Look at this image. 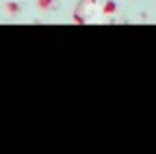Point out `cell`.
Here are the masks:
<instances>
[{"instance_id": "6da1fadb", "label": "cell", "mask_w": 156, "mask_h": 154, "mask_svg": "<svg viewBox=\"0 0 156 154\" xmlns=\"http://www.w3.org/2000/svg\"><path fill=\"white\" fill-rule=\"evenodd\" d=\"M4 10H6L8 16H20L22 14V4L16 2V0H8V2H4Z\"/></svg>"}, {"instance_id": "7a4b0ae2", "label": "cell", "mask_w": 156, "mask_h": 154, "mask_svg": "<svg viewBox=\"0 0 156 154\" xmlns=\"http://www.w3.org/2000/svg\"><path fill=\"white\" fill-rule=\"evenodd\" d=\"M117 2L115 0H105L104 2V6H101V14L104 16H113V14H117Z\"/></svg>"}, {"instance_id": "3957f363", "label": "cell", "mask_w": 156, "mask_h": 154, "mask_svg": "<svg viewBox=\"0 0 156 154\" xmlns=\"http://www.w3.org/2000/svg\"><path fill=\"white\" fill-rule=\"evenodd\" d=\"M37 8L41 12H49L55 8V0H37Z\"/></svg>"}, {"instance_id": "277c9868", "label": "cell", "mask_w": 156, "mask_h": 154, "mask_svg": "<svg viewBox=\"0 0 156 154\" xmlns=\"http://www.w3.org/2000/svg\"><path fill=\"white\" fill-rule=\"evenodd\" d=\"M72 22H74V23H80V26H82V23H86V22H88V18H86V16H82V12H80V10H76L74 14H72Z\"/></svg>"}, {"instance_id": "5b68a950", "label": "cell", "mask_w": 156, "mask_h": 154, "mask_svg": "<svg viewBox=\"0 0 156 154\" xmlns=\"http://www.w3.org/2000/svg\"><path fill=\"white\" fill-rule=\"evenodd\" d=\"M82 4H90L92 6V4H96V0H82Z\"/></svg>"}]
</instances>
